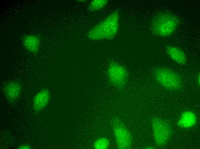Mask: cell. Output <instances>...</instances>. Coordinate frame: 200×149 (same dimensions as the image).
<instances>
[{
  "label": "cell",
  "mask_w": 200,
  "mask_h": 149,
  "mask_svg": "<svg viewBox=\"0 0 200 149\" xmlns=\"http://www.w3.org/2000/svg\"><path fill=\"white\" fill-rule=\"evenodd\" d=\"M178 18L171 13L162 12L155 15L150 23V29L155 35L162 37L170 36L178 24Z\"/></svg>",
  "instance_id": "6da1fadb"
},
{
  "label": "cell",
  "mask_w": 200,
  "mask_h": 149,
  "mask_svg": "<svg viewBox=\"0 0 200 149\" xmlns=\"http://www.w3.org/2000/svg\"><path fill=\"white\" fill-rule=\"evenodd\" d=\"M119 13L115 11L97 24L90 31L92 39H111L117 34L119 29Z\"/></svg>",
  "instance_id": "7a4b0ae2"
},
{
  "label": "cell",
  "mask_w": 200,
  "mask_h": 149,
  "mask_svg": "<svg viewBox=\"0 0 200 149\" xmlns=\"http://www.w3.org/2000/svg\"><path fill=\"white\" fill-rule=\"evenodd\" d=\"M154 74L158 83L168 89L178 90L182 87V81L179 76L168 68H158L155 70Z\"/></svg>",
  "instance_id": "3957f363"
},
{
  "label": "cell",
  "mask_w": 200,
  "mask_h": 149,
  "mask_svg": "<svg viewBox=\"0 0 200 149\" xmlns=\"http://www.w3.org/2000/svg\"><path fill=\"white\" fill-rule=\"evenodd\" d=\"M151 123L157 145L160 147L165 146L172 134L170 126L166 121L157 117H153L151 119Z\"/></svg>",
  "instance_id": "277c9868"
},
{
  "label": "cell",
  "mask_w": 200,
  "mask_h": 149,
  "mask_svg": "<svg viewBox=\"0 0 200 149\" xmlns=\"http://www.w3.org/2000/svg\"><path fill=\"white\" fill-rule=\"evenodd\" d=\"M107 75L109 83L119 89H122L126 84L128 77L126 68L115 61L109 63Z\"/></svg>",
  "instance_id": "5b68a950"
},
{
  "label": "cell",
  "mask_w": 200,
  "mask_h": 149,
  "mask_svg": "<svg viewBox=\"0 0 200 149\" xmlns=\"http://www.w3.org/2000/svg\"><path fill=\"white\" fill-rule=\"evenodd\" d=\"M112 123L117 148H130L132 140L131 134L126 127L117 119H113Z\"/></svg>",
  "instance_id": "8992f818"
},
{
  "label": "cell",
  "mask_w": 200,
  "mask_h": 149,
  "mask_svg": "<svg viewBox=\"0 0 200 149\" xmlns=\"http://www.w3.org/2000/svg\"><path fill=\"white\" fill-rule=\"evenodd\" d=\"M22 90L20 84L16 81H12L6 84L4 87V95L9 102L12 103L19 97Z\"/></svg>",
  "instance_id": "52a82bcc"
},
{
  "label": "cell",
  "mask_w": 200,
  "mask_h": 149,
  "mask_svg": "<svg viewBox=\"0 0 200 149\" xmlns=\"http://www.w3.org/2000/svg\"><path fill=\"white\" fill-rule=\"evenodd\" d=\"M50 97V93L47 89H44L39 92L33 100V107L34 111L37 112L41 111L48 104Z\"/></svg>",
  "instance_id": "ba28073f"
},
{
  "label": "cell",
  "mask_w": 200,
  "mask_h": 149,
  "mask_svg": "<svg viewBox=\"0 0 200 149\" xmlns=\"http://www.w3.org/2000/svg\"><path fill=\"white\" fill-rule=\"evenodd\" d=\"M197 121L195 114L191 111L188 110L181 114L177 123L178 125L181 128L188 129L194 126Z\"/></svg>",
  "instance_id": "9c48e42d"
},
{
  "label": "cell",
  "mask_w": 200,
  "mask_h": 149,
  "mask_svg": "<svg viewBox=\"0 0 200 149\" xmlns=\"http://www.w3.org/2000/svg\"><path fill=\"white\" fill-rule=\"evenodd\" d=\"M23 43L24 47L28 51L36 54L39 50L41 40L40 38L37 36L28 35L23 38Z\"/></svg>",
  "instance_id": "30bf717a"
},
{
  "label": "cell",
  "mask_w": 200,
  "mask_h": 149,
  "mask_svg": "<svg viewBox=\"0 0 200 149\" xmlns=\"http://www.w3.org/2000/svg\"><path fill=\"white\" fill-rule=\"evenodd\" d=\"M166 52L174 61L180 64H185L187 61L186 56L184 52L179 48L172 46H167Z\"/></svg>",
  "instance_id": "8fae6325"
},
{
  "label": "cell",
  "mask_w": 200,
  "mask_h": 149,
  "mask_svg": "<svg viewBox=\"0 0 200 149\" xmlns=\"http://www.w3.org/2000/svg\"><path fill=\"white\" fill-rule=\"evenodd\" d=\"M109 142L107 138L101 137L96 140L93 144V148L96 149H106L108 148Z\"/></svg>",
  "instance_id": "7c38bea8"
},
{
  "label": "cell",
  "mask_w": 200,
  "mask_h": 149,
  "mask_svg": "<svg viewBox=\"0 0 200 149\" xmlns=\"http://www.w3.org/2000/svg\"><path fill=\"white\" fill-rule=\"evenodd\" d=\"M107 3V0H94L91 3L90 8L92 11L99 10L105 6Z\"/></svg>",
  "instance_id": "4fadbf2b"
},
{
  "label": "cell",
  "mask_w": 200,
  "mask_h": 149,
  "mask_svg": "<svg viewBox=\"0 0 200 149\" xmlns=\"http://www.w3.org/2000/svg\"><path fill=\"white\" fill-rule=\"evenodd\" d=\"M18 148L22 149H29L31 148V147L28 144H24L20 146Z\"/></svg>",
  "instance_id": "5bb4252c"
},
{
  "label": "cell",
  "mask_w": 200,
  "mask_h": 149,
  "mask_svg": "<svg viewBox=\"0 0 200 149\" xmlns=\"http://www.w3.org/2000/svg\"><path fill=\"white\" fill-rule=\"evenodd\" d=\"M197 81L198 85L199 86L200 85V75L199 74H198L197 77Z\"/></svg>",
  "instance_id": "9a60e30c"
}]
</instances>
